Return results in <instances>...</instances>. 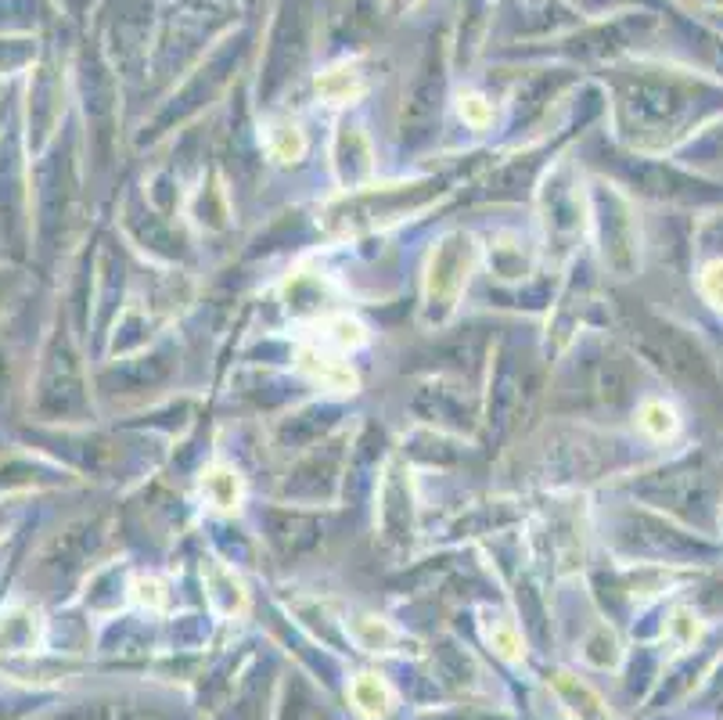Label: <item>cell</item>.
<instances>
[{
  "label": "cell",
  "mask_w": 723,
  "mask_h": 720,
  "mask_svg": "<svg viewBox=\"0 0 723 720\" xmlns=\"http://www.w3.org/2000/svg\"><path fill=\"white\" fill-rule=\"evenodd\" d=\"M349 702H353V710H357L360 717L382 720V717H389V710H393L396 695L382 674L364 670V674H357L349 681Z\"/></svg>",
  "instance_id": "cell-1"
},
{
  "label": "cell",
  "mask_w": 723,
  "mask_h": 720,
  "mask_svg": "<svg viewBox=\"0 0 723 720\" xmlns=\"http://www.w3.org/2000/svg\"><path fill=\"white\" fill-rule=\"evenodd\" d=\"M317 90H321L324 98L331 101V105H346V101H353L360 94V80L357 72H346V69H331L324 72L321 80H317Z\"/></svg>",
  "instance_id": "cell-8"
},
{
  "label": "cell",
  "mask_w": 723,
  "mask_h": 720,
  "mask_svg": "<svg viewBox=\"0 0 723 720\" xmlns=\"http://www.w3.org/2000/svg\"><path fill=\"white\" fill-rule=\"evenodd\" d=\"M137 598H141L148 609H166V584L155 580V576H148V580L137 584Z\"/></svg>",
  "instance_id": "cell-12"
},
{
  "label": "cell",
  "mask_w": 723,
  "mask_h": 720,
  "mask_svg": "<svg viewBox=\"0 0 723 720\" xmlns=\"http://www.w3.org/2000/svg\"><path fill=\"white\" fill-rule=\"evenodd\" d=\"M303 148H306V141H303V134H299V126L285 123V126H274V130H270V152H274V159L292 162L303 155Z\"/></svg>",
  "instance_id": "cell-9"
},
{
  "label": "cell",
  "mask_w": 723,
  "mask_h": 720,
  "mask_svg": "<svg viewBox=\"0 0 723 720\" xmlns=\"http://www.w3.org/2000/svg\"><path fill=\"white\" fill-rule=\"evenodd\" d=\"M349 638L360 652H371V656H385L396 648V630L389 620L382 616H353L349 620Z\"/></svg>",
  "instance_id": "cell-2"
},
{
  "label": "cell",
  "mask_w": 723,
  "mask_h": 720,
  "mask_svg": "<svg viewBox=\"0 0 723 720\" xmlns=\"http://www.w3.org/2000/svg\"><path fill=\"white\" fill-rule=\"evenodd\" d=\"M202 494L206 501L213 504L216 512H234L241 504V479L234 468L227 465H213L206 468V476H202Z\"/></svg>",
  "instance_id": "cell-5"
},
{
  "label": "cell",
  "mask_w": 723,
  "mask_h": 720,
  "mask_svg": "<svg viewBox=\"0 0 723 720\" xmlns=\"http://www.w3.org/2000/svg\"><path fill=\"white\" fill-rule=\"evenodd\" d=\"M698 285H702V296L723 310V260L706 263V267H702V278H698Z\"/></svg>",
  "instance_id": "cell-11"
},
{
  "label": "cell",
  "mask_w": 723,
  "mask_h": 720,
  "mask_svg": "<svg viewBox=\"0 0 723 720\" xmlns=\"http://www.w3.org/2000/svg\"><path fill=\"white\" fill-rule=\"evenodd\" d=\"M486 641L490 648L497 652L500 659H508V663H518V659L526 656V645H522V634L511 620H493L486 627Z\"/></svg>",
  "instance_id": "cell-6"
},
{
  "label": "cell",
  "mask_w": 723,
  "mask_h": 720,
  "mask_svg": "<svg viewBox=\"0 0 723 720\" xmlns=\"http://www.w3.org/2000/svg\"><path fill=\"white\" fill-rule=\"evenodd\" d=\"M457 112H461V119H465L472 130H486V126L493 123V105L482 98V94H475V90L457 94Z\"/></svg>",
  "instance_id": "cell-10"
},
{
  "label": "cell",
  "mask_w": 723,
  "mask_h": 720,
  "mask_svg": "<svg viewBox=\"0 0 723 720\" xmlns=\"http://www.w3.org/2000/svg\"><path fill=\"white\" fill-rule=\"evenodd\" d=\"M299 371H306L313 382H321L328 389H353V371L342 360L331 357V353L317 350V346L299 353Z\"/></svg>",
  "instance_id": "cell-3"
},
{
  "label": "cell",
  "mask_w": 723,
  "mask_h": 720,
  "mask_svg": "<svg viewBox=\"0 0 723 720\" xmlns=\"http://www.w3.org/2000/svg\"><path fill=\"white\" fill-rule=\"evenodd\" d=\"M206 580H209V598H213L216 612H224V616H241V612H245L249 598H245V587H241V580L231 569L209 566Z\"/></svg>",
  "instance_id": "cell-4"
},
{
  "label": "cell",
  "mask_w": 723,
  "mask_h": 720,
  "mask_svg": "<svg viewBox=\"0 0 723 720\" xmlns=\"http://www.w3.org/2000/svg\"><path fill=\"white\" fill-rule=\"evenodd\" d=\"M637 425H641L652 440H666V436L677 432V411H673L670 404H662V400H648V404L641 407V414H637Z\"/></svg>",
  "instance_id": "cell-7"
}]
</instances>
